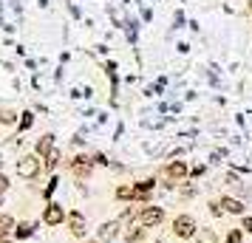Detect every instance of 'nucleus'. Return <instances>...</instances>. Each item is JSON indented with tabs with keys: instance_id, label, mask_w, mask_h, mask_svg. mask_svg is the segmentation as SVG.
Returning a JSON list of instances; mask_svg holds the SVG:
<instances>
[{
	"instance_id": "obj_30",
	"label": "nucleus",
	"mask_w": 252,
	"mask_h": 243,
	"mask_svg": "<svg viewBox=\"0 0 252 243\" xmlns=\"http://www.w3.org/2000/svg\"><path fill=\"white\" fill-rule=\"evenodd\" d=\"M247 3H250V9H252V0H247Z\"/></svg>"
},
{
	"instance_id": "obj_10",
	"label": "nucleus",
	"mask_w": 252,
	"mask_h": 243,
	"mask_svg": "<svg viewBox=\"0 0 252 243\" xmlns=\"http://www.w3.org/2000/svg\"><path fill=\"white\" fill-rule=\"evenodd\" d=\"M122 241L125 243H145L148 241V229L139 226V223H133V226H127V229L122 232Z\"/></svg>"
},
{
	"instance_id": "obj_13",
	"label": "nucleus",
	"mask_w": 252,
	"mask_h": 243,
	"mask_svg": "<svg viewBox=\"0 0 252 243\" xmlns=\"http://www.w3.org/2000/svg\"><path fill=\"white\" fill-rule=\"evenodd\" d=\"M60 162H63V153H60L57 147H51V150H48V156L43 159V167L51 173V170H57V167H60Z\"/></svg>"
},
{
	"instance_id": "obj_26",
	"label": "nucleus",
	"mask_w": 252,
	"mask_h": 243,
	"mask_svg": "<svg viewBox=\"0 0 252 243\" xmlns=\"http://www.w3.org/2000/svg\"><path fill=\"white\" fill-rule=\"evenodd\" d=\"M6 189H9V178H6V175L0 173V195H3Z\"/></svg>"
},
{
	"instance_id": "obj_17",
	"label": "nucleus",
	"mask_w": 252,
	"mask_h": 243,
	"mask_svg": "<svg viewBox=\"0 0 252 243\" xmlns=\"http://www.w3.org/2000/svg\"><path fill=\"white\" fill-rule=\"evenodd\" d=\"M153 189H156V178H145L133 184V192H153Z\"/></svg>"
},
{
	"instance_id": "obj_11",
	"label": "nucleus",
	"mask_w": 252,
	"mask_h": 243,
	"mask_svg": "<svg viewBox=\"0 0 252 243\" xmlns=\"http://www.w3.org/2000/svg\"><path fill=\"white\" fill-rule=\"evenodd\" d=\"M14 229H17V220H14V215H9V212H0V241H9L14 235Z\"/></svg>"
},
{
	"instance_id": "obj_27",
	"label": "nucleus",
	"mask_w": 252,
	"mask_h": 243,
	"mask_svg": "<svg viewBox=\"0 0 252 243\" xmlns=\"http://www.w3.org/2000/svg\"><path fill=\"white\" fill-rule=\"evenodd\" d=\"M224 178H227V184H238V175H235V173H227Z\"/></svg>"
},
{
	"instance_id": "obj_21",
	"label": "nucleus",
	"mask_w": 252,
	"mask_h": 243,
	"mask_svg": "<svg viewBox=\"0 0 252 243\" xmlns=\"http://www.w3.org/2000/svg\"><path fill=\"white\" fill-rule=\"evenodd\" d=\"M32 122H34V116L29 113V110H26L23 119H20V130H29V128H32Z\"/></svg>"
},
{
	"instance_id": "obj_23",
	"label": "nucleus",
	"mask_w": 252,
	"mask_h": 243,
	"mask_svg": "<svg viewBox=\"0 0 252 243\" xmlns=\"http://www.w3.org/2000/svg\"><path fill=\"white\" fill-rule=\"evenodd\" d=\"M241 229L252 235V215H244V218H241Z\"/></svg>"
},
{
	"instance_id": "obj_20",
	"label": "nucleus",
	"mask_w": 252,
	"mask_h": 243,
	"mask_svg": "<svg viewBox=\"0 0 252 243\" xmlns=\"http://www.w3.org/2000/svg\"><path fill=\"white\" fill-rule=\"evenodd\" d=\"M207 209H210V215H213V218H224V215H227V212L221 209V204H218V201H210V204H207Z\"/></svg>"
},
{
	"instance_id": "obj_2",
	"label": "nucleus",
	"mask_w": 252,
	"mask_h": 243,
	"mask_svg": "<svg viewBox=\"0 0 252 243\" xmlns=\"http://www.w3.org/2000/svg\"><path fill=\"white\" fill-rule=\"evenodd\" d=\"M14 170H17L20 178L34 181V178H40V173H43L46 167H43V159H40L37 153H26V156H20V159L14 162Z\"/></svg>"
},
{
	"instance_id": "obj_8",
	"label": "nucleus",
	"mask_w": 252,
	"mask_h": 243,
	"mask_svg": "<svg viewBox=\"0 0 252 243\" xmlns=\"http://www.w3.org/2000/svg\"><path fill=\"white\" fill-rule=\"evenodd\" d=\"M122 229H125V226H122L116 218L105 220V223H99V229H96V241L99 243H114L116 238H122Z\"/></svg>"
},
{
	"instance_id": "obj_25",
	"label": "nucleus",
	"mask_w": 252,
	"mask_h": 243,
	"mask_svg": "<svg viewBox=\"0 0 252 243\" xmlns=\"http://www.w3.org/2000/svg\"><path fill=\"white\" fill-rule=\"evenodd\" d=\"M182 198H184V201L195 198V189H193V187H184V189H182Z\"/></svg>"
},
{
	"instance_id": "obj_31",
	"label": "nucleus",
	"mask_w": 252,
	"mask_h": 243,
	"mask_svg": "<svg viewBox=\"0 0 252 243\" xmlns=\"http://www.w3.org/2000/svg\"><path fill=\"white\" fill-rule=\"evenodd\" d=\"M153 243H161V241H153Z\"/></svg>"
},
{
	"instance_id": "obj_29",
	"label": "nucleus",
	"mask_w": 252,
	"mask_h": 243,
	"mask_svg": "<svg viewBox=\"0 0 252 243\" xmlns=\"http://www.w3.org/2000/svg\"><path fill=\"white\" fill-rule=\"evenodd\" d=\"M88 243H99V241H96V238H94V241H88Z\"/></svg>"
},
{
	"instance_id": "obj_9",
	"label": "nucleus",
	"mask_w": 252,
	"mask_h": 243,
	"mask_svg": "<svg viewBox=\"0 0 252 243\" xmlns=\"http://www.w3.org/2000/svg\"><path fill=\"white\" fill-rule=\"evenodd\" d=\"M218 204H221V209H224L227 215H238V218H244V215H247V204H244L241 198L221 195V198H218Z\"/></svg>"
},
{
	"instance_id": "obj_14",
	"label": "nucleus",
	"mask_w": 252,
	"mask_h": 243,
	"mask_svg": "<svg viewBox=\"0 0 252 243\" xmlns=\"http://www.w3.org/2000/svg\"><path fill=\"white\" fill-rule=\"evenodd\" d=\"M114 198L116 201H130L133 204V184H119L114 189Z\"/></svg>"
},
{
	"instance_id": "obj_18",
	"label": "nucleus",
	"mask_w": 252,
	"mask_h": 243,
	"mask_svg": "<svg viewBox=\"0 0 252 243\" xmlns=\"http://www.w3.org/2000/svg\"><path fill=\"white\" fill-rule=\"evenodd\" d=\"M12 122H17V113H14L12 108H3L0 110V125H12Z\"/></svg>"
},
{
	"instance_id": "obj_19",
	"label": "nucleus",
	"mask_w": 252,
	"mask_h": 243,
	"mask_svg": "<svg viewBox=\"0 0 252 243\" xmlns=\"http://www.w3.org/2000/svg\"><path fill=\"white\" fill-rule=\"evenodd\" d=\"M224 243H244V229H241V226H238V229H229L227 232V241H224Z\"/></svg>"
},
{
	"instance_id": "obj_24",
	"label": "nucleus",
	"mask_w": 252,
	"mask_h": 243,
	"mask_svg": "<svg viewBox=\"0 0 252 243\" xmlns=\"http://www.w3.org/2000/svg\"><path fill=\"white\" fill-rule=\"evenodd\" d=\"M204 173H207V167H204V164H198V167H193V170H190V178H201Z\"/></svg>"
},
{
	"instance_id": "obj_3",
	"label": "nucleus",
	"mask_w": 252,
	"mask_h": 243,
	"mask_svg": "<svg viewBox=\"0 0 252 243\" xmlns=\"http://www.w3.org/2000/svg\"><path fill=\"white\" fill-rule=\"evenodd\" d=\"M164 220H167L164 207H153V204L142 207V209H139V215H136V223H139V226H145V229H156V226H161Z\"/></svg>"
},
{
	"instance_id": "obj_6",
	"label": "nucleus",
	"mask_w": 252,
	"mask_h": 243,
	"mask_svg": "<svg viewBox=\"0 0 252 243\" xmlns=\"http://www.w3.org/2000/svg\"><path fill=\"white\" fill-rule=\"evenodd\" d=\"M65 226H68L71 238H77V241H85V235H88V220L82 215L80 209H71L68 218H65Z\"/></svg>"
},
{
	"instance_id": "obj_7",
	"label": "nucleus",
	"mask_w": 252,
	"mask_h": 243,
	"mask_svg": "<svg viewBox=\"0 0 252 243\" xmlns=\"http://www.w3.org/2000/svg\"><path fill=\"white\" fill-rule=\"evenodd\" d=\"M65 218H68V212L63 209V204H54V201L46 204V209H43V223H46V226H51V229H54V226H63Z\"/></svg>"
},
{
	"instance_id": "obj_1",
	"label": "nucleus",
	"mask_w": 252,
	"mask_h": 243,
	"mask_svg": "<svg viewBox=\"0 0 252 243\" xmlns=\"http://www.w3.org/2000/svg\"><path fill=\"white\" fill-rule=\"evenodd\" d=\"M198 223H195L193 215H187V212H179L170 223V232L179 238V243H187V241H195V235H198Z\"/></svg>"
},
{
	"instance_id": "obj_22",
	"label": "nucleus",
	"mask_w": 252,
	"mask_h": 243,
	"mask_svg": "<svg viewBox=\"0 0 252 243\" xmlns=\"http://www.w3.org/2000/svg\"><path fill=\"white\" fill-rule=\"evenodd\" d=\"M184 23H187V17H184V12H176V17H173V28H182Z\"/></svg>"
},
{
	"instance_id": "obj_28",
	"label": "nucleus",
	"mask_w": 252,
	"mask_h": 243,
	"mask_svg": "<svg viewBox=\"0 0 252 243\" xmlns=\"http://www.w3.org/2000/svg\"><path fill=\"white\" fill-rule=\"evenodd\" d=\"M0 243H14V241H12V238H9V241H0Z\"/></svg>"
},
{
	"instance_id": "obj_16",
	"label": "nucleus",
	"mask_w": 252,
	"mask_h": 243,
	"mask_svg": "<svg viewBox=\"0 0 252 243\" xmlns=\"http://www.w3.org/2000/svg\"><path fill=\"white\" fill-rule=\"evenodd\" d=\"M32 232H34V223L20 220V223H17V229H14V238H17V241H26V238H32Z\"/></svg>"
},
{
	"instance_id": "obj_12",
	"label": "nucleus",
	"mask_w": 252,
	"mask_h": 243,
	"mask_svg": "<svg viewBox=\"0 0 252 243\" xmlns=\"http://www.w3.org/2000/svg\"><path fill=\"white\" fill-rule=\"evenodd\" d=\"M51 147H54V133H46V136H40V139H37V144H34V153L40 156V159H46Z\"/></svg>"
},
{
	"instance_id": "obj_5",
	"label": "nucleus",
	"mask_w": 252,
	"mask_h": 243,
	"mask_svg": "<svg viewBox=\"0 0 252 243\" xmlns=\"http://www.w3.org/2000/svg\"><path fill=\"white\" fill-rule=\"evenodd\" d=\"M68 170H71V175H74L77 181H85V178H91V173H94V162H91V156H85V153L74 156V159L68 162Z\"/></svg>"
},
{
	"instance_id": "obj_32",
	"label": "nucleus",
	"mask_w": 252,
	"mask_h": 243,
	"mask_svg": "<svg viewBox=\"0 0 252 243\" xmlns=\"http://www.w3.org/2000/svg\"><path fill=\"white\" fill-rule=\"evenodd\" d=\"M187 243H193V241H187Z\"/></svg>"
},
{
	"instance_id": "obj_4",
	"label": "nucleus",
	"mask_w": 252,
	"mask_h": 243,
	"mask_svg": "<svg viewBox=\"0 0 252 243\" xmlns=\"http://www.w3.org/2000/svg\"><path fill=\"white\" fill-rule=\"evenodd\" d=\"M164 184H184L187 178H190V164L187 162H167L164 164Z\"/></svg>"
},
{
	"instance_id": "obj_15",
	"label": "nucleus",
	"mask_w": 252,
	"mask_h": 243,
	"mask_svg": "<svg viewBox=\"0 0 252 243\" xmlns=\"http://www.w3.org/2000/svg\"><path fill=\"white\" fill-rule=\"evenodd\" d=\"M193 243H218V235L216 229H210V226H204V229H198V235H195Z\"/></svg>"
}]
</instances>
